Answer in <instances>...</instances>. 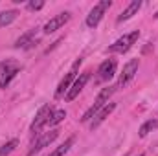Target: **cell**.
<instances>
[{"label": "cell", "mask_w": 158, "mask_h": 156, "mask_svg": "<svg viewBox=\"0 0 158 156\" xmlns=\"http://www.w3.org/2000/svg\"><path fill=\"white\" fill-rule=\"evenodd\" d=\"M88 79H90V72H85V74H81L76 81H74V84L70 86V90L66 92V101H74L76 97L79 96V92L85 88V84L88 83Z\"/></svg>", "instance_id": "8"}, {"label": "cell", "mask_w": 158, "mask_h": 156, "mask_svg": "<svg viewBox=\"0 0 158 156\" xmlns=\"http://www.w3.org/2000/svg\"><path fill=\"white\" fill-rule=\"evenodd\" d=\"M35 35V30H30V31H26L24 35H20L17 42H15V48H30L31 44H35V42H31V37Z\"/></svg>", "instance_id": "14"}, {"label": "cell", "mask_w": 158, "mask_h": 156, "mask_svg": "<svg viewBox=\"0 0 158 156\" xmlns=\"http://www.w3.org/2000/svg\"><path fill=\"white\" fill-rule=\"evenodd\" d=\"M116 61L114 59H107V61H103L101 63V66H99V70H98V74H99V79L101 81H109V79L114 77V74H116Z\"/></svg>", "instance_id": "11"}, {"label": "cell", "mask_w": 158, "mask_h": 156, "mask_svg": "<svg viewBox=\"0 0 158 156\" xmlns=\"http://www.w3.org/2000/svg\"><path fill=\"white\" fill-rule=\"evenodd\" d=\"M17 11L15 9H7V11H2L0 13V28H6V26H9L15 18H17Z\"/></svg>", "instance_id": "15"}, {"label": "cell", "mask_w": 158, "mask_h": 156, "mask_svg": "<svg viewBox=\"0 0 158 156\" xmlns=\"http://www.w3.org/2000/svg\"><path fill=\"white\" fill-rule=\"evenodd\" d=\"M114 109H116V105H114V103H109V105H105V107H103V109H101V110L96 114V116L92 117V121H90V129H92V130H94V129H98V127H99V125H101V123L107 119V117L110 116V112H112Z\"/></svg>", "instance_id": "12"}, {"label": "cell", "mask_w": 158, "mask_h": 156, "mask_svg": "<svg viewBox=\"0 0 158 156\" xmlns=\"http://www.w3.org/2000/svg\"><path fill=\"white\" fill-rule=\"evenodd\" d=\"M136 72H138V59H131V61H129V63L123 66V72H121V76H119L118 86L127 84L131 79L136 76Z\"/></svg>", "instance_id": "10"}, {"label": "cell", "mask_w": 158, "mask_h": 156, "mask_svg": "<svg viewBox=\"0 0 158 156\" xmlns=\"http://www.w3.org/2000/svg\"><path fill=\"white\" fill-rule=\"evenodd\" d=\"M68 20H70V13H66V11L55 15L53 18H50V20L46 22V26H44V33H53V31H57V30L63 28Z\"/></svg>", "instance_id": "9"}, {"label": "cell", "mask_w": 158, "mask_h": 156, "mask_svg": "<svg viewBox=\"0 0 158 156\" xmlns=\"http://www.w3.org/2000/svg\"><path fill=\"white\" fill-rule=\"evenodd\" d=\"M59 136V130H50V132H46V134H42L39 140L33 143V147L30 149V153H28V156H33V154H37V153H40L44 147H48L55 138Z\"/></svg>", "instance_id": "7"}, {"label": "cell", "mask_w": 158, "mask_h": 156, "mask_svg": "<svg viewBox=\"0 0 158 156\" xmlns=\"http://www.w3.org/2000/svg\"><path fill=\"white\" fill-rule=\"evenodd\" d=\"M19 72H20V64L17 61H11V59L2 61L0 63V88H6Z\"/></svg>", "instance_id": "2"}, {"label": "cell", "mask_w": 158, "mask_h": 156, "mask_svg": "<svg viewBox=\"0 0 158 156\" xmlns=\"http://www.w3.org/2000/svg\"><path fill=\"white\" fill-rule=\"evenodd\" d=\"M52 114H53V107H52V105H44L39 112H37V116H35V119H33V123L30 125V130H31V132H39L46 123H50Z\"/></svg>", "instance_id": "6"}, {"label": "cell", "mask_w": 158, "mask_h": 156, "mask_svg": "<svg viewBox=\"0 0 158 156\" xmlns=\"http://www.w3.org/2000/svg\"><path fill=\"white\" fill-rule=\"evenodd\" d=\"M138 156H145V154H143V153H142V154H138Z\"/></svg>", "instance_id": "21"}, {"label": "cell", "mask_w": 158, "mask_h": 156, "mask_svg": "<svg viewBox=\"0 0 158 156\" xmlns=\"http://www.w3.org/2000/svg\"><path fill=\"white\" fill-rule=\"evenodd\" d=\"M17 145H19V140H9L6 145L0 147V156H7L9 153H13L17 149Z\"/></svg>", "instance_id": "18"}, {"label": "cell", "mask_w": 158, "mask_h": 156, "mask_svg": "<svg viewBox=\"0 0 158 156\" xmlns=\"http://www.w3.org/2000/svg\"><path fill=\"white\" fill-rule=\"evenodd\" d=\"M110 7V0H101L99 4H96L92 9H90V13L86 15V26L88 28H96L98 24H99V20L103 18V15H105V11Z\"/></svg>", "instance_id": "4"}, {"label": "cell", "mask_w": 158, "mask_h": 156, "mask_svg": "<svg viewBox=\"0 0 158 156\" xmlns=\"http://www.w3.org/2000/svg\"><path fill=\"white\" fill-rule=\"evenodd\" d=\"M116 88H118V86H107V88H103V90L98 94V97H96L94 105H92V107H90L85 114H83V117H81V123H86V121H90L92 117L96 116V114H98V112H99V110L107 105V103H109V97L116 92Z\"/></svg>", "instance_id": "1"}, {"label": "cell", "mask_w": 158, "mask_h": 156, "mask_svg": "<svg viewBox=\"0 0 158 156\" xmlns=\"http://www.w3.org/2000/svg\"><path fill=\"white\" fill-rule=\"evenodd\" d=\"M64 117H66V110H55V112L52 114V117H50V125H52V127H53V125H59Z\"/></svg>", "instance_id": "19"}, {"label": "cell", "mask_w": 158, "mask_h": 156, "mask_svg": "<svg viewBox=\"0 0 158 156\" xmlns=\"http://www.w3.org/2000/svg\"><path fill=\"white\" fill-rule=\"evenodd\" d=\"M81 59H77L74 64H72V68H70V72L64 76V79L59 83V86H57V90H55V97L59 99V97H63V94L64 92H68L70 90V84H72V81H76V74H77V70H79V66H81Z\"/></svg>", "instance_id": "5"}, {"label": "cell", "mask_w": 158, "mask_h": 156, "mask_svg": "<svg viewBox=\"0 0 158 156\" xmlns=\"http://www.w3.org/2000/svg\"><path fill=\"white\" fill-rule=\"evenodd\" d=\"M74 142H76V136H70L64 143H61V145H59V147H57V149H55L50 156H64L68 151H70V147L74 145Z\"/></svg>", "instance_id": "16"}, {"label": "cell", "mask_w": 158, "mask_h": 156, "mask_svg": "<svg viewBox=\"0 0 158 156\" xmlns=\"http://www.w3.org/2000/svg\"><path fill=\"white\" fill-rule=\"evenodd\" d=\"M142 7V2L140 0H132L123 11H121V15L118 17V22H123V20H129V18H132L136 13H138V9Z\"/></svg>", "instance_id": "13"}, {"label": "cell", "mask_w": 158, "mask_h": 156, "mask_svg": "<svg viewBox=\"0 0 158 156\" xmlns=\"http://www.w3.org/2000/svg\"><path fill=\"white\" fill-rule=\"evenodd\" d=\"M138 37H140V31L138 30L132 31V33H127V35L119 37L112 46H109V51L110 53H125V51H129L132 48V44L138 40Z\"/></svg>", "instance_id": "3"}, {"label": "cell", "mask_w": 158, "mask_h": 156, "mask_svg": "<svg viewBox=\"0 0 158 156\" xmlns=\"http://www.w3.org/2000/svg\"><path fill=\"white\" fill-rule=\"evenodd\" d=\"M153 129H158V121L156 119H149V121H145L142 127H140V136L143 138V136H147Z\"/></svg>", "instance_id": "17"}, {"label": "cell", "mask_w": 158, "mask_h": 156, "mask_svg": "<svg viewBox=\"0 0 158 156\" xmlns=\"http://www.w3.org/2000/svg\"><path fill=\"white\" fill-rule=\"evenodd\" d=\"M44 7V2L42 0H31V2H28V9L30 11H39Z\"/></svg>", "instance_id": "20"}, {"label": "cell", "mask_w": 158, "mask_h": 156, "mask_svg": "<svg viewBox=\"0 0 158 156\" xmlns=\"http://www.w3.org/2000/svg\"><path fill=\"white\" fill-rule=\"evenodd\" d=\"M155 17H156V18H158V13H156V15H155Z\"/></svg>", "instance_id": "22"}]
</instances>
